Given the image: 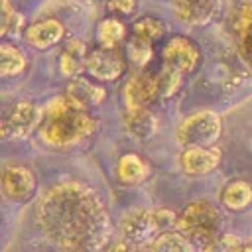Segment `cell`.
Wrapping results in <instances>:
<instances>
[{"mask_svg":"<svg viewBox=\"0 0 252 252\" xmlns=\"http://www.w3.org/2000/svg\"><path fill=\"white\" fill-rule=\"evenodd\" d=\"M45 236L65 252H98L110 236V220L100 199L85 185L51 187L37 205Z\"/></svg>","mask_w":252,"mask_h":252,"instance_id":"1","label":"cell"},{"mask_svg":"<svg viewBox=\"0 0 252 252\" xmlns=\"http://www.w3.org/2000/svg\"><path fill=\"white\" fill-rule=\"evenodd\" d=\"M96 130V120L77 106H73L67 98L53 100L41 118L39 136L45 144L55 148H69L85 142Z\"/></svg>","mask_w":252,"mask_h":252,"instance_id":"2","label":"cell"},{"mask_svg":"<svg viewBox=\"0 0 252 252\" xmlns=\"http://www.w3.org/2000/svg\"><path fill=\"white\" fill-rule=\"evenodd\" d=\"M177 228L203 244H209L211 240H215L217 236H220V213L217 211V207L209 201H193L189 203L181 215L177 217Z\"/></svg>","mask_w":252,"mask_h":252,"instance_id":"3","label":"cell"},{"mask_svg":"<svg viewBox=\"0 0 252 252\" xmlns=\"http://www.w3.org/2000/svg\"><path fill=\"white\" fill-rule=\"evenodd\" d=\"M222 130L220 116L213 110H199L185 118L177 130V140L185 146H197V148H211Z\"/></svg>","mask_w":252,"mask_h":252,"instance_id":"4","label":"cell"},{"mask_svg":"<svg viewBox=\"0 0 252 252\" xmlns=\"http://www.w3.org/2000/svg\"><path fill=\"white\" fill-rule=\"evenodd\" d=\"M173 219L169 213H150V211H132L130 215L124 217L122 220V236L128 244H138L142 246L148 238H152L163 224H167Z\"/></svg>","mask_w":252,"mask_h":252,"instance_id":"5","label":"cell"},{"mask_svg":"<svg viewBox=\"0 0 252 252\" xmlns=\"http://www.w3.org/2000/svg\"><path fill=\"white\" fill-rule=\"evenodd\" d=\"M161 59H163V67L165 69H169V71H173V73L183 77V75L193 73L197 69L201 53H199V47L189 37L177 35V37H171L167 41V45L163 47Z\"/></svg>","mask_w":252,"mask_h":252,"instance_id":"6","label":"cell"},{"mask_svg":"<svg viewBox=\"0 0 252 252\" xmlns=\"http://www.w3.org/2000/svg\"><path fill=\"white\" fill-rule=\"evenodd\" d=\"M124 104L126 110L132 108H148L150 102H154L161 94V81L159 73H136L128 79L124 85Z\"/></svg>","mask_w":252,"mask_h":252,"instance_id":"7","label":"cell"},{"mask_svg":"<svg viewBox=\"0 0 252 252\" xmlns=\"http://www.w3.org/2000/svg\"><path fill=\"white\" fill-rule=\"evenodd\" d=\"M43 114L33 106L32 102H18L10 108V112L4 116L2 122V138H24L28 136L35 126L41 124Z\"/></svg>","mask_w":252,"mask_h":252,"instance_id":"8","label":"cell"},{"mask_svg":"<svg viewBox=\"0 0 252 252\" xmlns=\"http://www.w3.org/2000/svg\"><path fill=\"white\" fill-rule=\"evenodd\" d=\"M124 57L116 49L96 47L87 55L85 69L98 81H116L124 73Z\"/></svg>","mask_w":252,"mask_h":252,"instance_id":"9","label":"cell"},{"mask_svg":"<svg viewBox=\"0 0 252 252\" xmlns=\"http://www.w3.org/2000/svg\"><path fill=\"white\" fill-rule=\"evenodd\" d=\"M2 191L12 201H24L35 191V177L24 165H6L2 171Z\"/></svg>","mask_w":252,"mask_h":252,"instance_id":"10","label":"cell"},{"mask_svg":"<svg viewBox=\"0 0 252 252\" xmlns=\"http://www.w3.org/2000/svg\"><path fill=\"white\" fill-rule=\"evenodd\" d=\"M177 20L189 26H203L213 20L220 0H171Z\"/></svg>","mask_w":252,"mask_h":252,"instance_id":"11","label":"cell"},{"mask_svg":"<svg viewBox=\"0 0 252 252\" xmlns=\"http://www.w3.org/2000/svg\"><path fill=\"white\" fill-rule=\"evenodd\" d=\"M104 89L85 77H73V81L67 85V100L81 108V110H91L94 106H98L104 100Z\"/></svg>","mask_w":252,"mask_h":252,"instance_id":"12","label":"cell"},{"mask_svg":"<svg viewBox=\"0 0 252 252\" xmlns=\"http://www.w3.org/2000/svg\"><path fill=\"white\" fill-rule=\"evenodd\" d=\"M220 161V150L217 148H185L181 154V167L187 175H205L213 171Z\"/></svg>","mask_w":252,"mask_h":252,"instance_id":"13","label":"cell"},{"mask_svg":"<svg viewBox=\"0 0 252 252\" xmlns=\"http://www.w3.org/2000/svg\"><path fill=\"white\" fill-rule=\"evenodd\" d=\"M232 30L240 55L252 63V4H240L234 10Z\"/></svg>","mask_w":252,"mask_h":252,"instance_id":"14","label":"cell"},{"mask_svg":"<svg viewBox=\"0 0 252 252\" xmlns=\"http://www.w3.org/2000/svg\"><path fill=\"white\" fill-rule=\"evenodd\" d=\"M63 33H65L63 24L49 18V20H41V22H35L33 26H30L26 32V39H28V43H32L37 49H47V47L59 43Z\"/></svg>","mask_w":252,"mask_h":252,"instance_id":"15","label":"cell"},{"mask_svg":"<svg viewBox=\"0 0 252 252\" xmlns=\"http://www.w3.org/2000/svg\"><path fill=\"white\" fill-rule=\"evenodd\" d=\"M126 126L138 140H150L158 132V118L148 108L126 110Z\"/></svg>","mask_w":252,"mask_h":252,"instance_id":"16","label":"cell"},{"mask_svg":"<svg viewBox=\"0 0 252 252\" xmlns=\"http://www.w3.org/2000/svg\"><path fill=\"white\" fill-rule=\"evenodd\" d=\"M116 171H118V177L124 183H140L150 173L148 163L140 156H136V154L122 156L120 161H118V165H116Z\"/></svg>","mask_w":252,"mask_h":252,"instance_id":"17","label":"cell"},{"mask_svg":"<svg viewBox=\"0 0 252 252\" xmlns=\"http://www.w3.org/2000/svg\"><path fill=\"white\" fill-rule=\"evenodd\" d=\"M250 201H252V187L242 179L230 181L222 191V205L230 211H242L250 205Z\"/></svg>","mask_w":252,"mask_h":252,"instance_id":"18","label":"cell"},{"mask_svg":"<svg viewBox=\"0 0 252 252\" xmlns=\"http://www.w3.org/2000/svg\"><path fill=\"white\" fill-rule=\"evenodd\" d=\"M163 32H165V26H163L161 20H158V18H142V20L134 22L130 41L152 45L156 39H159L163 35Z\"/></svg>","mask_w":252,"mask_h":252,"instance_id":"19","label":"cell"},{"mask_svg":"<svg viewBox=\"0 0 252 252\" xmlns=\"http://www.w3.org/2000/svg\"><path fill=\"white\" fill-rule=\"evenodd\" d=\"M26 69V55L10 45V43H2L0 45V75L2 77H16Z\"/></svg>","mask_w":252,"mask_h":252,"instance_id":"20","label":"cell"},{"mask_svg":"<svg viewBox=\"0 0 252 252\" xmlns=\"http://www.w3.org/2000/svg\"><path fill=\"white\" fill-rule=\"evenodd\" d=\"M124 35H126V28L116 18H106L98 24V43H100V47L116 49V45L124 39Z\"/></svg>","mask_w":252,"mask_h":252,"instance_id":"21","label":"cell"},{"mask_svg":"<svg viewBox=\"0 0 252 252\" xmlns=\"http://www.w3.org/2000/svg\"><path fill=\"white\" fill-rule=\"evenodd\" d=\"M152 252H193V246L181 232H159L152 242Z\"/></svg>","mask_w":252,"mask_h":252,"instance_id":"22","label":"cell"},{"mask_svg":"<svg viewBox=\"0 0 252 252\" xmlns=\"http://www.w3.org/2000/svg\"><path fill=\"white\" fill-rule=\"evenodd\" d=\"M61 73L67 77H73L81 63H87V55H85V45L81 41H69L67 47L61 53Z\"/></svg>","mask_w":252,"mask_h":252,"instance_id":"23","label":"cell"},{"mask_svg":"<svg viewBox=\"0 0 252 252\" xmlns=\"http://www.w3.org/2000/svg\"><path fill=\"white\" fill-rule=\"evenodd\" d=\"M244 244L232 236V234H222V236H217L215 240H211L209 244H205V250L203 252H240Z\"/></svg>","mask_w":252,"mask_h":252,"instance_id":"24","label":"cell"},{"mask_svg":"<svg viewBox=\"0 0 252 252\" xmlns=\"http://www.w3.org/2000/svg\"><path fill=\"white\" fill-rule=\"evenodd\" d=\"M22 28V16L10 4V0H2V35H8Z\"/></svg>","mask_w":252,"mask_h":252,"instance_id":"25","label":"cell"},{"mask_svg":"<svg viewBox=\"0 0 252 252\" xmlns=\"http://www.w3.org/2000/svg\"><path fill=\"white\" fill-rule=\"evenodd\" d=\"M159 81H161V96H171L177 91L179 83H181V75L163 67L161 73H159Z\"/></svg>","mask_w":252,"mask_h":252,"instance_id":"26","label":"cell"},{"mask_svg":"<svg viewBox=\"0 0 252 252\" xmlns=\"http://www.w3.org/2000/svg\"><path fill=\"white\" fill-rule=\"evenodd\" d=\"M106 8L110 12H118V14H130L136 8V0H108Z\"/></svg>","mask_w":252,"mask_h":252,"instance_id":"27","label":"cell"},{"mask_svg":"<svg viewBox=\"0 0 252 252\" xmlns=\"http://www.w3.org/2000/svg\"><path fill=\"white\" fill-rule=\"evenodd\" d=\"M106 252H148L144 246H138V244H128V242H120V244H114L110 250Z\"/></svg>","mask_w":252,"mask_h":252,"instance_id":"28","label":"cell"},{"mask_svg":"<svg viewBox=\"0 0 252 252\" xmlns=\"http://www.w3.org/2000/svg\"><path fill=\"white\" fill-rule=\"evenodd\" d=\"M240 252H252V244H244V246L240 248Z\"/></svg>","mask_w":252,"mask_h":252,"instance_id":"29","label":"cell"}]
</instances>
